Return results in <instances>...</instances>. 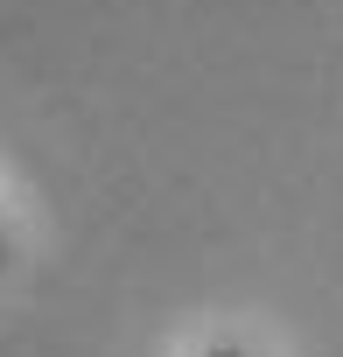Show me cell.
Here are the masks:
<instances>
[{
  "instance_id": "1",
  "label": "cell",
  "mask_w": 343,
  "mask_h": 357,
  "mask_svg": "<svg viewBox=\"0 0 343 357\" xmlns=\"http://www.w3.org/2000/svg\"><path fill=\"white\" fill-rule=\"evenodd\" d=\"M204 357H245V350H231V343H218V350H204Z\"/></svg>"
},
{
  "instance_id": "2",
  "label": "cell",
  "mask_w": 343,
  "mask_h": 357,
  "mask_svg": "<svg viewBox=\"0 0 343 357\" xmlns=\"http://www.w3.org/2000/svg\"><path fill=\"white\" fill-rule=\"evenodd\" d=\"M0 266H8V245H0Z\"/></svg>"
}]
</instances>
